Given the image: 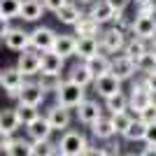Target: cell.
<instances>
[{
  "instance_id": "cell-1",
  "label": "cell",
  "mask_w": 156,
  "mask_h": 156,
  "mask_svg": "<svg viewBox=\"0 0 156 156\" xmlns=\"http://www.w3.org/2000/svg\"><path fill=\"white\" fill-rule=\"evenodd\" d=\"M86 149H89L86 135L75 128H68L65 133H61V140L56 142V151L63 156H84Z\"/></svg>"
},
{
  "instance_id": "cell-2",
  "label": "cell",
  "mask_w": 156,
  "mask_h": 156,
  "mask_svg": "<svg viewBox=\"0 0 156 156\" xmlns=\"http://www.w3.org/2000/svg\"><path fill=\"white\" fill-rule=\"evenodd\" d=\"M56 105H61V107H65V110H77L79 105L86 100V89H82V86L72 84V82H61L58 89H56Z\"/></svg>"
},
{
  "instance_id": "cell-3",
  "label": "cell",
  "mask_w": 156,
  "mask_h": 156,
  "mask_svg": "<svg viewBox=\"0 0 156 156\" xmlns=\"http://www.w3.org/2000/svg\"><path fill=\"white\" fill-rule=\"evenodd\" d=\"M23 84H26V77L16 70V65H14V68L0 70V86H2V91H5L9 98L19 96V91L23 89Z\"/></svg>"
},
{
  "instance_id": "cell-4",
  "label": "cell",
  "mask_w": 156,
  "mask_h": 156,
  "mask_svg": "<svg viewBox=\"0 0 156 156\" xmlns=\"http://www.w3.org/2000/svg\"><path fill=\"white\" fill-rule=\"evenodd\" d=\"M30 35V49L37 54H44V51H51L54 47V40H56V30L49 26H37L35 30L28 33Z\"/></svg>"
},
{
  "instance_id": "cell-5",
  "label": "cell",
  "mask_w": 156,
  "mask_h": 156,
  "mask_svg": "<svg viewBox=\"0 0 156 156\" xmlns=\"http://www.w3.org/2000/svg\"><path fill=\"white\" fill-rule=\"evenodd\" d=\"M44 119H47V124L51 126V130L65 133V130L70 128L72 114H70V110H65V107H61V105H51V107L44 112Z\"/></svg>"
},
{
  "instance_id": "cell-6",
  "label": "cell",
  "mask_w": 156,
  "mask_h": 156,
  "mask_svg": "<svg viewBox=\"0 0 156 156\" xmlns=\"http://www.w3.org/2000/svg\"><path fill=\"white\" fill-rule=\"evenodd\" d=\"M63 65H65V61L61 58V56H56L54 51L40 54V75H42V77L58 79L61 72H63Z\"/></svg>"
},
{
  "instance_id": "cell-7",
  "label": "cell",
  "mask_w": 156,
  "mask_h": 156,
  "mask_svg": "<svg viewBox=\"0 0 156 156\" xmlns=\"http://www.w3.org/2000/svg\"><path fill=\"white\" fill-rule=\"evenodd\" d=\"M44 96H47V93L42 91V86H40L37 82H26L23 89L19 91V96H16V100H19V105L40 107V105L44 103Z\"/></svg>"
},
{
  "instance_id": "cell-8",
  "label": "cell",
  "mask_w": 156,
  "mask_h": 156,
  "mask_svg": "<svg viewBox=\"0 0 156 156\" xmlns=\"http://www.w3.org/2000/svg\"><path fill=\"white\" fill-rule=\"evenodd\" d=\"M100 35H103V37L98 42V47H103L105 51L117 54V51H121L126 47V35H124L121 28H107V30H103Z\"/></svg>"
},
{
  "instance_id": "cell-9",
  "label": "cell",
  "mask_w": 156,
  "mask_h": 156,
  "mask_svg": "<svg viewBox=\"0 0 156 156\" xmlns=\"http://www.w3.org/2000/svg\"><path fill=\"white\" fill-rule=\"evenodd\" d=\"M2 42H5L7 49H12V51H26V49H30V35H28L23 28H9L7 30V35L2 37Z\"/></svg>"
},
{
  "instance_id": "cell-10",
  "label": "cell",
  "mask_w": 156,
  "mask_h": 156,
  "mask_svg": "<svg viewBox=\"0 0 156 156\" xmlns=\"http://www.w3.org/2000/svg\"><path fill=\"white\" fill-rule=\"evenodd\" d=\"M16 70L23 75V77H35L40 75V54L26 49V51L19 54V61H16Z\"/></svg>"
},
{
  "instance_id": "cell-11",
  "label": "cell",
  "mask_w": 156,
  "mask_h": 156,
  "mask_svg": "<svg viewBox=\"0 0 156 156\" xmlns=\"http://www.w3.org/2000/svg\"><path fill=\"white\" fill-rule=\"evenodd\" d=\"M100 117H103V107L98 105V100H89L86 98L77 107V119H79V124H84V126H93Z\"/></svg>"
},
{
  "instance_id": "cell-12",
  "label": "cell",
  "mask_w": 156,
  "mask_h": 156,
  "mask_svg": "<svg viewBox=\"0 0 156 156\" xmlns=\"http://www.w3.org/2000/svg\"><path fill=\"white\" fill-rule=\"evenodd\" d=\"M26 133H28V140L30 142H44V140H51V126L47 124V119H44V114H40L33 124H28L26 126Z\"/></svg>"
},
{
  "instance_id": "cell-13",
  "label": "cell",
  "mask_w": 156,
  "mask_h": 156,
  "mask_svg": "<svg viewBox=\"0 0 156 156\" xmlns=\"http://www.w3.org/2000/svg\"><path fill=\"white\" fill-rule=\"evenodd\" d=\"M93 89H96V93L100 98L107 100V98L121 93V82H119L117 77H112V75H103V77L93 79Z\"/></svg>"
},
{
  "instance_id": "cell-14",
  "label": "cell",
  "mask_w": 156,
  "mask_h": 156,
  "mask_svg": "<svg viewBox=\"0 0 156 156\" xmlns=\"http://www.w3.org/2000/svg\"><path fill=\"white\" fill-rule=\"evenodd\" d=\"M133 33L137 40H151L156 35V16H147V14H137V19L133 21Z\"/></svg>"
},
{
  "instance_id": "cell-15",
  "label": "cell",
  "mask_w": 156,
  "mask_h": 156,
  "mask_svg": "<svg viewBox=\"0 0 156 156\" xmlns=\"http://www.w3.org/2000/svg\"><path fill=\"white\" fill-rule=\"evenodd\" d=\"M147 105H149V89H147V84H144V82H140V84H135L133 89H130L128 110H133V112H137V114H140Z\"/></svg>"
},
{
  "instance_id": "cell-16",
  "label": "cell",
  "mask_w": 156,
  "mask_h": 156,
  "mask_svg": "<svg viewBox=\"0 0 156 156\" xmlns=\"http://www.w3.org/2000/svg\"><path fill=\"white\" fill-rule=\"evenodd\" d=\"M133 72H135V63L130 58H126V56H117L114 61H110V75L117 77L119 82L133 77Z\"/></svg>"
},
{
  "instance_id": "cell-17",
  "label": "cell",
  "mask_w": 156,
  "mask_h": 156,
  "mask_svg": "<svg viewBox=\"0 0 156 156\" xmlns=\"http://www.w3.org/2000/svg\"><path fill=\"white\" fill-rule=\"evenodd\" d=\"M44 14V7H42V0H21L19 7V19L23 21H40Z\"/></svg>"
},
{
  "instance_id": "cell-18",
  "label": "cell",
  "mask_w": 156,
  "mask_h": 156,
  "mask_svg": "<svg viewBox=\"0 0 156 156\" xmlns=\"http://www.w3.org/2000/svg\"><path fill=\"white\" fill-rule=\"evenodd\" d=\"M100 51V47H98V37H77V44H75V56L84 61H89L91 56Z\"/></svg>"
},
{
  "instance_id": "cell-19",
  "label": "cell",
  "mask_w": 156,
  "mask_h": 156,
  "mask_svg": "<svg viewBox=\"0 0 156 156\" xmlns=\"http://www.w3.org/2000/svg\"><path fill=\"white\" fill-rule=\"evenodd\" d=\"M75 44H77V37H72V35H56L51 51L65 61L70 56H75Z\"/></svg>"
},
{
  "instance_id": "cell-20",
  "label": "cell",
  "mask_w": 156,
  "mask_h": 156,
  "mask_svg": "<svg viewBox=\"0 0 156 156\" xmlns=\"http://www.w3.org/2000/svg\"><path fill=\"white\" fill-rule=\"evenodd\" d=\"M86 65V70L91 72V77L98 79V77H103V75H110V58L105 56V54L98 51L96 56H91L89 61H84Z\"/></svg>"
},
{
  "instance_id": "cell-21",
  "label": "cell",
  "mask_w": 156,
  "mask_h": 156,
  "mask_svg": "<svg viewBox=\"0 0 156 156\" xmlns=\"http://www.w3.org/2000/svg\"><path fill=\"white\" fill-rule=\"evenodd\" d=\"M114 14L117 12H114L105 0H100V2H91V12L86 14V16H91L98 26H103V23H107V21H114Z\"/></svg>"
},
{
  "instance_id": "cell-22",
  "label": "cell",
  "mask_w": 156,
  "mask_h": 156,
  "mask_svg": "<svg viewBox=\"0 0 156 156\" xmlns=\"http://www.w3.org/2000/svg\"><path fill=\"white\" fill-rule=\"evenodd\" d=\"M82 16H84V12L79 9L77 2H68V5H63L58 12H56V19H58L61 23H65V26H75Z\"/></svg>"
},
{
  "instance_id": "cell-23",
  "label": "cell",
  "mask_w": 156,
  "mask_h": 156,
  "mask_svg": "<svg viewBox=\"0 0 156 156\" xmlns=\"http://www.w3.org/2000/svg\"><path fill=\"white\" fill-rule=\"evenodd\" d=\"M19 128H21V124H19V119H16V112H14V107L0 110V130H2V133H7V135H14Z\"/></svg>"
},
{
  "instance_id": "cell-24",
  "label": "cell",
  "mask_w": 156,
  "mask_h": 156,
  "mask_svg": "<svg viewBox=\"0 0 156 156\" xmlns=\"http://www.w3.org/2000/svg\"><path fill=\"white\" fill-rule=\"evenodd\" d=\"M98 33H100V26H98L91 16H86V14L75 23V35H77V37H96Z\"/></svg>"
},
{
  "instance_id": "cell-25",
  "label": "cell",
  "mask_w": 156,
  "mask_h": 156,
  "mask_svg": "<svg viewBox=\"0 0 156 156\" xmlns=\"http://www.w3.org/2000/svg\"><path fill=\"white\" fill-rule=\"evenodd\" d=\"M68 82H72V84H77V86H82V89H86V86L93 82V77H91V72L86 70L84 63H77V65H72L70 75H68Z\"/></svg>"
},
{
  "instance_id": "cell-26",
  "label": "cell",
  "mask_w": 156,
  "mask_h": 156,
  "mask_svg": "<svg viewBox=\"0 0 156 156\" xmlns=\"http://www.w3.org/2000/svg\"><path fill=\"white\" fill-rule=\"evenodd\" d=\"M91 133H93V137H98V140H110V137L114 135V128H112L110 117H100L96 124L91 126Z\"/></svg>"
},
{
  "instance_id": "cell-27",
  "label": "cell",
  "mask_w": 156,
  "mask_h": 156,
  "mask_svg": "<svg viewBox=\"0 0 156 156\" xmlns=\"http://www.w3.org/2000/svg\"><path fill=\"white\" fill-rule=\"evenodd\" d=\"M124 51H126V54H124L126 58H130L133 63H137V61H140L144 54H147V47H144L142 40H130V42H126Z\"/></svg>"
},
{
  "instance_id": "cell-28",
  "label": "cell",
  "mask_w": 156,
  "mask_h": 156,
  "mask_svg": "<svg viewBox=\"0 0 156 156\" xmlns=\"http://www.w3.org/2000/svg\"><path fill=\"white\" fill-rule=\"evenodd\" d=\"M105 107L110 110V114H119V112H128V96L124 91L117 93V96H112L105 100Z\"/></svg>"
},
{
  "instance_id": "cell-29",
  "label": "cell",
  "mask_w": 156,
  "mask_h": 156,
  "mask_svg": "<svg viewBox=\"0 0 156 156\" xmlns=\"http://www.w3.org/2000/svg\"><path fill=\"white\" fill-rule=\"evenodd\" d=\"M14 112H16V119H19V124H21V126L33 124V121L40 117L37 107H28V105H16V107H14Z\"/></svg>"
},
{
  "instance_id": "cell-30",
  "label": "cell",
  "mask_w": 156,
  "mask_h": 156,
  "mask_svg": "<svg viewBox=\"0 0 156 156\" xmlns=\"http://www.w3.org/2000/svg\"><path fill=\"white\" fill-rule=\"evenodd\" d=\"M144 128H147V126H144L140 119H133V121L128 124V128L124 130V137L130 140V142H140V140L144 137Z\"/></svg>"
},
{
  "instance_id": "cell-31",
  "label": "cell",
  "mask_w": 156,
  "mask_h": 156,
  "mask_svg": "<svg viewBox=\"0 0 156 156\" xmlns=\"http://www.w3.org/2000/svg\"><path fill=\"white\" fill-rule=\"evenodd\" d=\"M5 156H30V140L14 137V142L9 144V149L5 151Z\"/></svg>"
},
{
  "instance_id": "cell-32",
  "label": "cell",
  "mask_w": 156,
  "mask_h": 156,
  "mask_svg": "<svg viewBox=\"0 0 156 156\" xmlns=\"http://www.w3.org/2000/svg\"><path fill=\"white\" fill-rule=\"evenodd\" d=\"M30 156H56V144H54L51 140L30 142Z\"/></svg>"
},
{
  "instance_id": "cell-33",
  "label": "cell",
  "mask_w": 156,
  "mask_h": 156,
  "mask_svg": "<svg viewBox=\"0 0 156 156\" xmlns=\"http://www.w3.org/2000/svg\"><path fill=\"white\" fill-rule=\"evenodd\" d=\"M21 0H0V14L5 19H19Z\"/></svg>"
},
{
  "instance_id": "cell-34",
  "label": "cell",
  "mask_w": 156,
  "mask_h": 156,
  "mask_svg": "<svg viewBox=\"0 0 156 156\" xmlns=\"http://www.w3.org/2000/svg\"><path fill=\"white\" fill-rule=\"evenodd\" d=\"M110 121H112L114 133H121V135H124V130L128 128V124L133 121V117H130L128 112H119V114H110Z\"/></svg>"
},
{
  "instance_id": "cell-35",
  "label": "cell",
  "mask_w": 156,
  "mask_h": 156,
  "mask_svg": "<svg viewBox=\"0 0 156 156\" xmlns=\"http://www.w3.org/2000/svg\"><path fill=\"white\" fill-rule=\"evenodd\" d=\"M135 70H140V72H147V75H151V72L156 70V61H154V56L149 54V49H147V54H144L142 58L135 63Z\"/></svg>"
},
{
  "instance_id": "cell-36",
  "label": "cell",
  "mask_w": 156,
  "mask_h": 156,
  "mask_svg": "<svg viewBox=\"0 0 156 156\" xmlns=\"http://www.w3.org/2000/svg\"><path fill=\"white\" fill-rule=\"evenodd\" d=\"M137 119H140V121H142L144 126L156 124V107H154V105H147V107H144V110L140 112V114H137Z\"/></svg>"
},
{
  "instance_id": "cell-37",
  "label": "cell",
  "mask_w": 156,
  "mask_h": 156,
  "mask_svg": "<svg viewBox=\"0 0 156 156\" xmlns=\"http://www.w3.org/2000/svg\"><path fill=\"white\" fill-rule=\"evenodd\" d=\"M144 142H147V147H156V124H149L147 128H144Z\"/></svg>"
},
{
  "instance_id": "cell-38",
  "label": "cell",
  "mask_w": 156,
  "mask_h": 156,
  "mask_svg": "<svg viewBox=\"0 0 156 156\" xmlns=\"http://www.w3.org/2000/svg\"><path fill=\"white\" fill-rule=\"evenodd\" d=\"M68 2H70V0H42V7L56 14V12L61 9V7H63V5H68Z\"/></svg>"
},
{
  "instance_id": "cell-39",
  "label": "cell",
  "mask_w": 156,
  "mask_h": 156,
  "mask_svg": "<svg viewBox=\"0 0 156 156\" xmlns=\"http://www.w3.org/2000/svg\"><path fill=\"white\" fill-rule=\"evenodd\" d=\"M105 2H107V5H110L114 12H124L126 7H128L130 0H105Z\"/></svg>"
},
{
  "instance_id": "cell-40",
  "label": "cell",
  "mask_w": 156,
  "mask_h": 156,
  "mask_svg": "<svg viewBox=\"0 0 156 156\" xmlns=\"http://www.w3.org/2000/svg\"><path fill=\"white\" fill-rule=\"evenodd\" d=\"M12 142H14V135H7V133L0 130V151H7Z\"/></svg>"
},
{
  "instance_id": "cell-41",
  "label": "cell",
  "mask_w": 156,
  "mask_h": 156,
  "mask_svg": "<svg viewBox=\"0 0 156 156\" xmlns=\"http://www.w3.org/2000/svg\"><path fill=\"white\" fill-rule=\"evenodd\" d=\"M84 156H110V151L103 149V147H91L89 144V149L84 151Z\"/></svg>"
},
{
  "instance_id": "cell-42",
  "label": "cell",
  "mask_w": 156,
  "mask_h": 156,
  "mask_svg": "<svg viewBox=\"0 0 156 156\" xmlns=\"http://www.w3.org/2000/svg\"><path fill=\"white\" fill-rule=\"evenodd\" d=\"M9 19H5V16H2V14H0V42H2V37H5L7 35V30H9Z\"/></svg>"
},
{
  "instance_id": "cell-43",
  "label": "cell",
  "mask_w": 156,
  "mask_h": 156,
  "mask_svg": "<svg viewBox=\"0 0 156 156\" xmlns=\"http://www.w3.org/2000/svg\"><path fill=\"white\" fill-rule=\"evenodd\" d=\"M144 84H147V89H149V91H156V70L151 72V75H147Z\"/></svg>"
},
{
  "instance_id": "cell-44",
  "label": "cell",
  "mask_w": 156,
  "mask_h": 156,
  "mask_svg": "<svg viewBox=\"0 0 156 156\" xmlns=\"http://www.w3.org/2000/svg\"><path fill=\"white\" fill-rule=\"evenodd\" d=\"M137 156H156V147H144Z\"/></svg>"
},
{
  "instance_id": "cell-45",
  "label": "cell",
  "mask_w": 156,
  "mask_h": 156,
  "mask_svg": "<svg viewBox=\"0 0 156 156\" xmlns=\"http://www.w3.org/2000/svg\"><path fill=\"white\" fill-rule=\"evenodd\" d=\"M149 105L156 107V91H149Z\"/></svg>"
},
{
  "instance_id": "cell-46",
  "label": "cell",
  "mask_w": 156,
  "mask_h": 156,
  "mask_svg": "<svg viewBox=\"0 0 156 156\" xmlns=\"http://www.w3.org/2000/svg\"><path fill=\"white\" fill-rule=\"evenodd\" d=\"M135 2H137V5H140V7H144V5H151L154 0H135Z\"/></svg>"
},
{
  "instance_id": "cell-47",
  "label": "cell",
  "mask_w": 156,
  "mask_h": 156,
  "mask_svg": "<svg viewBox=\"0 0 156 156\" xmlns=\"http://www.w3.org/2000/svg\"><path fill=\"white\" fill-rule=\"evenodd\" d=\"M149 54L154 56V61H156V40H154V44H151V49H149Z\"/></svg>"
},
{
  "instance_id": "cell-48",
  "label": "cell",
  "mask_w": 156,
  "mask_h": 156,
  "mask_svg": "<svg viewBox=\"0 0 156 156\" xmlns=\"http://www.w3.org/2000/svg\"><path fill=\"white\" fill-rule=\"evenodd\" d=\"M77 2H84V5H89V2H96V0H77Z\"/></svg>"
},
{
  "instance_id": "cell-49",
  "label": "cell",
  "mask_w": 156,
  "mask_h": 156,
  "mask_svg": "<svg viewBox=\"0 0 156 156\" xmlns=\"http://www.w3.org/2000/svg\"><path fill=\"white\" fill-rule=\"evenodd\" d=\"M124 156H137V154H124Z\"/></svg>"
},
{
  "instance_id": "cell-50",
  "label": "cell",
  "mask_w": 156,
  "mask_h": 156,
  "mask_svg": "<svg viewBox=\"0 0 156 156\" xmlns=\"http://www.w3.org/2000/svg\"><path fill=\"white\" fill-rule=\"evenodd\" d=\"M56 156H63V154H58V151H56Z\"/></svg>"
}]
</instances>
